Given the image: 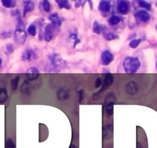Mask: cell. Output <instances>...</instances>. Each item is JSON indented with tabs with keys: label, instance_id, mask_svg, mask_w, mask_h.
<instances>
[{
	"label": "cell",
	"instance_id": "obj_1",
	"mask_svg": "<svg viewBox=\"0 0 157 148\" xmlns=\"http://www.w3.org/2000/svg\"><path fill=\"white\" fill-rule=\"evenodd\" d=\"M141 66V63L138 57H126L122 63L125 72L128 74H133L138 72Z\"/></svg>",
	"mask_w": 157,
	"mask_h": 148
},
{
	"label": "cell",
	"instance_id": "obj_2",
	"mask_svg": "<svg viewBox=\"0 0 157 148\" xmlns=\"http://www.w3.org/2000/svg\"><path fill=\"white\" fill-rule=\"evenodd\" d=\"M48 59L53 69V72H60L61 69H65L67 66V61L61 58L60 55L56 53L49 55Z\"/></svg>",
	"mask_w": 157,
	"mask_h": 148
},
{
	"label": "cell",
	"instance_id": "obj_3",
	"mask_svg": "<svg viewBox=\"0 0 157 148\" xmlns=\"http://www.w3.org/2000/svg\"><path fill=\"white\" fill-rule=\"evenodd\" d=\"M115 97L113 94H108L105 100V109L108 115L113 114V107L115 103Z\"/></svg>",
	"mask_w": 157,
	"mask_h": 148
},
{
	"label": "cell",
	"instance_id": "obj_4",
	"mask_svg": "<svg viewBox=\"0 0 157 148\" xmlns=\"http://www.w3.org/2000/svg\"><path fill=\"white\" fill-rule=\"evenodd\" d=\"M27 39V35L26 32L21 28H17L14 32V40L15 42L19 45H23Z\"/></svg>",
	"mask_w": 157,
	"mask_h": 148
},
{
	"label": "cell",
	"instance_id": "obj_5",
	"mask_svg": "<svg viewBox=\"0 0 157 148\" xmlns=\"http://www.w3.org/2000/svg\"><path fill=\"white\" fill-rule=\"evenodd\" d=\"M130 4L128 0H118L117 1V9L120 14L126 15L130 12Z\"/></svg>",
	"mask_w": 157,
	"mask_h": 148
},
{
	"label": "cell",
	"instance_id": "obj_6",
	"mask_svg": "<svg viewBox=\"0 0 157 148\" xmlns=\"http://www.w3.org/2000/svg\"><path fill=\"white\" fill-rule=\"evenodd\" d=\"M114 60V56L109 50H106L101 54V63L103 66H109Z\"/></svg>",
	"mask_w": 157,
	"mask_h": 148
},
{
	"label": "cell",
	"instance_id": "obj_7",
	"mask_svg": "<svg viewBox=\"0 0 157 148\" xmlns=\"http://www.w3.org/2000/svg\"><path fill=\"white\" fill-rule=\"evenodd\" d=\"M37 58H38V54L32 49H27L22 54V60L25 62L31 61V60H35Z\"/></svg>",
	"mask_w": 157,
	"mask_h": 148
},
{
	"label": "cell",
	"instance_id": "obj_8",
	"mask_svg": "<svg viewBox=\"0 0 157 148\" xmlns=\"http://www.w3.org/2000/svg\"><path fill=\"white\" fill-rule=\"evenodd\" d=\"M135 16L137 20L144 23L149 22V19H150V16L146 10H140V11L136 12Z\"/></svg>",
	"mask_w": 157,
	"mask_h": 148
},
{
	"label": "cell",
	"instance_id": "obj_9",
	"mask_svg": "<svg viewBox=\"0 0 157 148\" xmlns=\"http://www.w3.org/2000/svg\"><path fill=\"white\" fill-rule=\"evenodd\" d=\"M126 91L129 95H136L138 92V85L134 81H130L126 86Z\"/></svg>",
	"mask_w": 157,
	"mask_h": 148
},
{
	"label": "cell",
	"instance_id": "obj_10",
	"mask_svg": "<svg viewBox=\"0 0 157 148\" xmlns=\"http://www.w3.org/2000/svg\"><path fill=\"white\" fill-rule=\"evenodd\" d=\"M113 80H114V78H113V76H112V74H111L110 72H108V73H106V76H105L104 80H103V88H102V90H100V92H98V94H100L102 90H106L107 88H109V87L112 84Z\"/></svg>",
	"mask_w": 157,
	"mask_h": 148
},
{
	"label": "cell",
	"instance_id": "obj_11",
	"mask_svg": "<svg viewBox=\"0 0 157 148\" xmlns=\"http://www.w3.org/2000/svg\"><path fill=\"white\" fill-rule=\"evenodd\" d=\"M23 16H26L28 13H30L34 9V2L32 0H25L23 2Z\"/></svg>",
	"mask_w": 157,
	"mask_h": 148
},
{
	"label": "cell",
	"instance_id": "obj_12",
	"mask_svg": "<svg viewBox=\"0 0 157 148\" xmlns=\"http://www.w3.org/2000/svg\"><path fill=\"white\" fill-rule=\"evenodd\" d=\"M53 39V27L50 24L47 25L44 29V39L46 42H50Z\"/></svg>",
	"mask_w": 157,
	"mask_h": 148
},
{
	"label": "cell",
	"instance_id": "obj_13",
	"mask_svg": "<svg viewBox=\"0 0 157 148\" xmlns=\"http://www.w3.org/2000/svg\"><path fill=\"white\" fill-rule=\"evenodd\" d=\"M49 20L51 22L52 25L54 26H60L62 25V23H63L62 19L56 13L50 15L49 17Z\"/></svg>",
	"mask_w": 157,
	"mask_h": 148
},
{
	"label": "cell",
	"instance_id": "obj_14",
	"mask_svg": "<svg viewBox=\"0 0 157 148\" xmlns=\"http://www.w3.org/2000/svg\"><path fill=\"white\" fill-rule=\"evenodd\" d=\"M99 9L103 13H107L111 9V3L107 0H102L99 5Z\"/></svg>",
	"mask_w": 157,
	"mask_h": 148
},
{
	"label": "cell",
	"instance_id": "obj_15",
	"mask_svg": "<svg viewBox=\"0 0 157 148\" xmlns=\"http://www.w3.org/2000/svg\"><path fill=\"white\" fill-rule=\"evenodd\" d=\"M56 97H57L58 100H60V101L67 100L69 97V91L65 90L64 88H60V90H58L57 93H56Z\"/></svg>",
	"mask_w": 157,
	"mask_h": 148
},
{
	"label": "cell",
	"instance_id": "obj_16",
	"mask_svg": "<svg viewBox=\"0 0 157 148\" xmlns=\"http://www.w3.org/2000/svg\"><path fill=\"white\" fill-rule=\"evenodd\" d=\"M21 91L24 94H29L32 90V85L29 81L26 80L21 86Z\"/></svg>",
	"mask_w": 157,
	"mask_h": 148
},
{
	"label": "cell",
	"instance_id": "obj_17",
	"mask_svg": "<svg viewBox=\"0 0 157 148\" xmlns=\"http://www.w3.org/2000/svg\"><path fill=\"white\" fill-rule=\"evenodd\" d=\"M60 9H70L71 6L68 0H55Z\"/></svg>",
	"mask_w": 157,
	"mask_h": 148
},
{
	"label": "cell",
	"instance_id": "obj_18",
	"mask_svg": "<svg viewBox=\"0 0 157 148\" xmlns=\"http://www.w3.org/2000/svg\"><path fill=\"white\" fill-rule=\"evenodd\" d=\"M8 99L7 90L3 87H0V103H4Z\"/></svg>",
	"mask_w": 157,
	"mask_h": 148
},
{
	"label": "cell",
	"instance_id": "obj_19",
	"mask_svg": "<svg viewBox=\"0 0 157 148\" xmlns=\"http://www.w3.org/2000/svg\"><path fill=\"white\" fill-rule=\"evenodd\" d=\"M112 125H107L104 127L103 130V136L106 139H109L112 137Z\"/></svg>",
	"mask_w": 157,
	"mask_h": 148
},
{
	"label": "cell",
	"instance_id": "obj_20",
	"mask_svg": "<svg viewBox=\"0 0 157 148\" xmlns=\"http://www.w3.org/2000/svg\"><path fill=\"white\" fill-rule=\"evenodd\" d=\"M122 19L121 17L118 16H115V15H112V16H110L109 19V23L111 26H116V25L119 24L121 22Z\"/></svg>",
	"mask_w": 157,
	"mask_h": 148
},
{
	"label": "cell",
	"instance_id": "obj_21",
	"mask_svg": "<svg viewBox=\"0 0 157 148\" xmlns=\"http://www.w3.org/2000/svg\"><path fill=\"white\" fill-rule=\"evenodd\" d=\"M137 3L142 8L145 9L146 10L151 9V4L149 2H146L145 0H137Z\"/></svg>",
	"mask_w": 157,
	"mask_h": 148
},
{
	"label": "cell",
	"instance_id": "obj_22",
	"mask_svg": "<svg viewBox=\"0 0 157 148\" xmlns=\"http://www.w3.org/2000/svg\"><path fill=\"white\" fill-rule=\"evenodd\" d=\"M142 43V39L139 38V39H134L133 40H131L129 43V46H130V48L132 49H136L140 45V43Z\"/></svg>",
	"mask_w": 157,
	"mask_h": 148
},
{
	"label": "cell",
	"instance_id": "obj_23",
	"mask_svg": "<svg viewBox=\"0 0 157 148\" xmlns=\"http://www.w3.org/2000/svg\"><path fill=\"white\" fill-rule=\"evenodd\" d=\"M104 38L107 41H112V40H114V39H119V36H118V35H116V34L113 33V32H107L106 34H105Z\"/></svg>",
	"mask_w": 157,
	"mask_h": 148
},
{
	"label": "cell",
	"instance_id": "obj_24",
	"mask_svg": "<svg viewBox=\"0 0 157 148\" xmlns=\"http://www.w3.org/2000/svg\"><path fill=\"white\" fill-rule=\"evenodd\" d=\"M93 31L94 33L97 34V35H100L102 32L101 26H100V23H98V21H94V23H93Z\"/></svg>",
	"mask_w": 157,
	"mask_h": 148
},
{
	"label": "cell",
	"instance_id": "obj_25",
	"mask_svg": "<svg viewBox=\"0 0 157 148\" xmlns=\"http://www.w3.org/2000/svg\"><path fill=\"white\" fill-rule=\"evenodd\" d=\"M69 39L73 40V48H75L76 45L78 43H80V39L78 38L77 33H72L69 35Z\"/></svg>",
	"mask_w": 157,
	"mask_h": 148
},
{
	"label": "cell",
	"instance_id": "obj_26",
	"mask_svg": "<svg viewBox=\"0 0 157 148\" xmlns=\"http://www.w3.org/2000/svg\"><path fill=\"white\" fill-rule=\"evenodd\" d=\"M19 80H20L19 76H16V77H15L14 79L12 80V81H11V87H12V90H13V91H15V90H17L18 86H19Z\"/></svg>",
	"mask_w": 157,
	"mask_h": 148
},
{
	"label": "cell",
	"instance_id": "obj_27",
	"mask_svg": "<svg viewBox=\"0 0 157 148\" xmlns=\"http://www.w3.org/2000/svg\"><path fill=\"white\" fill-rule=\"evenodd\" d=\"M1 2L5 8H12L15 5L13 0H1Z\"/></svg>",
	"mask_w": 157,
	"mask_h": 148
},
{
	"label": "cell",
	"instance_id": "obj_28",
	"mask_svg": "<svg viewBox=\"0 0 157 148\" xmlns=\"http://www.w3.org/2000/svg\"><path fill=\"white\" fill-rule=\"evenodd\" d=\"M27 32L32 36H35L36 35L37 32H36V27H35V25H30V26L28 27L27 29Z\"/></svg>",
	"mask_w": 157,
	"mask_h": 148
},
{
	"label": "cell",
	"instance_id": "obj_29",
	"mask_svg": "<svg viewBox=\"0 0 157 148\" xmlns=\"http://www.w3.org/2000/svg\"><path fill=\"white\" fill-rule=\"evenodd\" d=\"M42 8H43L44 11L46 13H49L50 10H51V5H50L48 0H43V2H42Z\"/></svg>",
	"mask_w": 157,
	"mask_h": 148
},
{
	"label": "cell",
	"instance_id": "obj_30",
	"mask_svg": "<svg viewBox=\"0 0 157 148\" xmlns=\"http://www.w3.org/2000/svg\"><path fill=\"white\" fill-rule=\"evenodd\" d=\"M74 2H75V6L76 8L81 6H83L86 2H90V0H74Z\"/></svg>",
	"mask_w": 157,
	"mask_h": 148
},
{
	"label": "cell",
	"instance_id": "obj_31",
	"mask_svg": "<svg viewBox=\"0 0 157 148\" xmlns=\"http://www.w3.org/2000/svg\"><path fill=\"white\" fill-rule=\"evenodd\" d=\"M5 52H6V54L9 55L14 52V46L12 43H8L5 46Z\"/></svg>",
	"mask_w": 157,
	"mask_h": 148
},
{
	"label": "cell",
	"instance_id": "obj_32",
	"mask_svg": "<svg viewBox=\"0 0 157 148\" xmlns=\"http://www.w3.org/2000/svg\"><path fill=\"white\" fill-rule=\"evenodd\" d=\"M5 147L6 148H15L16 147V144H15L14 141H13L11 138H9L6 140V142H5Z\"/></svg>",
	"mask_w": 157,
	"mask_h": 148
},
{
	"label": "cell",
	"instance_id": "obj_33",
	"mask_svg": "<svg viewBox=\"0 0 157 148\" xmlns=\"http://www.w3.org/2000/svg\"><path fill=\"white\" fill-rule=\"evenodd\" d=\"M26 74H39V70L36 67H30L26 70Z\"/></svg>",
	"mask_w": 157,
	"mask_h": 148
},
{
	"label": "cell",
	"instance_id": "obj_34",
	"mask_svg": "<svg viewBox=\"0 0 157 148\" xmlns=\"http://www.w3.org/2000/svg\"><path fill=\"white\" fill-rule=\"evenodd\" d=\"M103 79L101 77H98L97 79L96 80V82H95V87L96 88H99V87H101L103 85Z\"/></svg>",
	"mask_w": 157,
	"mask_h": 148
},
{
	"label": "cell",
	"instance_id": "obj_35",
	"mask_svg": "<svg viewBox=\"0 0 157 148\" xmlns=\"http://www.w3.org/2000/svg\"><path fill=\"white\" fill-rule=\"evenodd\" d=\"M78 102L79 103H82V100H83V90H80L78 92Z\"/></svg>",
	"mask_w": 157,
	"mask_h": 148
},
{
	"label": "cell",
	"instance_id": "obj_36",
	"mask_svg": "<svg viewBox=\"0 0 157 148\" xmlns=\"http://www.w3.org/2000/svg\"><path fill=\"white\" fill-rule=\"evenodd\" d=\"M2 58L0 57V69L2 68Z\"/></svg>",
	"mask_w": 157,
	"mask_h": 148
},
{
	"label": "cell",
	"instance_id": "obj_37",
	"mask_svg": "<svg viewBox=\"0 0 157 148\" xmlns=\"http://www.w3.org/2000/svg\"><path fill=\"white\" fill-rule=\"evenodd\" d=\"M69 148H77V147L75 146V145H72V146H70V147Z\"/></svg>",
	"mask_w": 157,
	"mask_h": 148
},
{
	"label": "cell",
	"instance_id": "obj_38",
	"mask_svg": "<svg viewBox=\"0 0 157 148\" xmlns=\"http://www.w3.org/2000/svg\"><path fill=\"white\" fill-rule=\"evenodd\" d=\"M155 68H156V70H157V60H156V63H155Z\"/></svg>",
	"mask_w": 157,
	"mask_h": 148
},
{
	"label": "cell",
	"instance_id": "obj_39",
	"mask_svg": "<svg viewBox=\"0 0 157 148\" xmlns=\"http://www.w3.org/2000/svg\"><path fill=\"white\" fill-rule=\"evenodd\" d=\"M155 29H156V31H157V26H155Z\"/></svg>",
	"mask_w": 157,
	"mask_h": 148
},
{
	"label": "cell",
	"instance_id": "obj_40",
	"mask_svg": "<svg viewBox=\"0 0 157 148\" xmlns=\"http://www.w3.org/2000/svg\"><path fill=\"white\" fill-rule=\"evenodd\" d=\"M156 6H157V3H156Z\"/></svg>",
	"mask_w": 157,
	"mask_h": 148
}]
</instances>
